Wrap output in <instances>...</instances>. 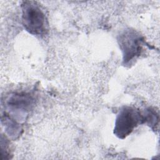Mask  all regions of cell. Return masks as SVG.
Wrapping results in <instances>:
<instances>
[{"label":"cell","instance_id":"cell-1","mask_svg":"<svg viewBox=\"0 0 160 160\" xmlns=\"http://www.w3.org/2000/svg\"><path fill=\"white\" fill-rule=\"evenodd\" d=\"M22 23L30 34L43 36L48 31V21L44 10L36 1H24L21 5Z\"/></svg>","mask_w":160,"mask_h":160},{"label":"cell","instance_id":"cell-2","mask_svg":"<svg viewBox=\"0 0 160 160\" xmlns=\"http://www.w3.org/2000/svg\"><path fill=\"white\" fill-rule=\"evenodd\" d=\"M119 48L122 53V64L131 65L141 56L146 42L144 38L136 30L126 29L118 38Z\"/></svg>","mask_w":160,"mask_h":160},{"label":"cell","instance_id":"cell-3","mask_svg":"<svg viewBox=\"0 0 160 160\" xmlns=\"http://www.w3.org/2000/svg\"><path fill=\"white\" fill-rule=\"evenodd\" d=\"M141 124H144L142 113L136 108L129 106H123L116 116L114 134L118 138L123 139Z\"/></svg>","mask_w":160,"mask_h":160},{"label":"cell","instance_id":"cell-4","mask_svg":"<svg viewBox=\"0 0 160 160\" xmlns=\"http://www.w3.org/2000/svg\"><path fill=\"white\" fill-rule=\"evenodd\" d=\"M34 99L29 92H14L10 95L5 102L6 108L9 111L4 112L3 116H6L11 120L16 116V121L18 123L26 119V116L34 106ZM21 124V123H19Z\"/></svg>","mask_w":160,"mask_h":160},{"label":"cell","instance_id":"cell-5","mask_svg":"<svg viewBox=\"0 0 160 160\" xmlns=\"http://www.w3.org/2000/svg\"><path fill=\"white\" fill-rule=\"evenodd\" d=\"M144 117V123L148 124L152 129H155L156 126H158L159 115L155 110L148 109L145 112L142 113Z\"/></svg>","mask_w":160,"mask_h":160}]
</instances>
